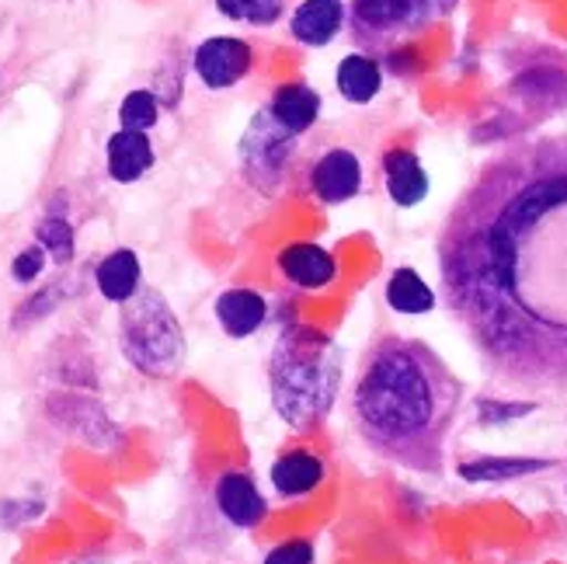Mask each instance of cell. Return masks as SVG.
I'll list each match as a JSON object with an SVG mask.
<instances>
[{"label": "cell", "instance_id": "cell-1", "mask_svg": "<svg viewBox=\"0 0 567 564\" xmlns=\"http://www.w3.org/2000/svg\"><path fill=\"white\" fill-rule=\"evenodd\" d=\"M439 279L491 377L567 390V136L481 167L442 224Z\"/></svg>", "mask_w": 567, "mask_h": 564}, {"label": "cell", "instance_id": "cell-2", "mask_svg": "<svg viewBox=\"0 0 567 564\" xmlns=\"http://www.w3.org/2000/svg\"><path fill=\"white\" fill-rule=\"evenodd\" d=\"M463 401V383L435 349L386 335L369 349L355 380V425L377 457L414 474H442L446 439Z\"/></svg>", "mask_w": 567, "mask_h": 564}, {"label": "cell", "instance_id": "cell-3", "mask_svg": "<svg viewBox=\"0 0 567 564\" xmlns=\"http://www.w3.org/2000/svg\"><path fill=\"white\" fill-rule=\"evenodd\" d=\"M272 404L292 429H313L331 414L341 387V349L310 325H286L268 359Z\"/></svg>", "mask_w": 567, "mask_h": 564}, {"label": "cell", "instance_id": "cell-4", "mask_svg": "<svg viewBox=\"0 0 567 564\" xmlns=\"http://www.w3.org/2000/svg\"><path fill=\"white\" fill-rule=\"evenodd\" d=\"M118 307V349L133 370L154 380L175 377L185 366V331L164 293L140 286L136 297Z\"/></svg>", "mask_w": 567, "mask_h": 564}, {"label": "cell", "instance_id": "cell-5", "mask_svg": "<svg viewBox=\"0 0 567 564\" xmlns=\"http://www.w3.org/2000/svg\"><path fill=\"white\" fill-rule=\"evenodd\" d=\"M292 154H296V133H289L268 105L258 109L237 143L240 171L248 185L258 188L261 195H276L286 182V167Z\"/></svg>", "mask_w": 567, "mask_h": 564}, {"label": "cell", "instance_id": "cell-6", "mask_svg": "<svg viewBox=\"0 0 567 564\" xmlns=\"http://www.w3.org/2000/svg\"><path fill=\"white\" fill-rule=\"evenodd\" d=\"M425 0H355L349 11L352 35L362 49H390L398 39L414 32L425 21Z\"/></svg>", "mask_w": 567, "mask_h": 564}, {"label": "cell", "instance_id": "cell-7", "mask_svg": "<svg viewBox=\"0 0 567 564\" xmlns=\"http://www.w3.org/2000/svg\"><path fill=\"white\" fill-rule=\"evenodd\" d=\"M192 66L199 73V81L209 91H227L234 84H240L255 66V53L244 39L234 35H213L206 42H199V49L192 53Z\"/></svg>", "mask_w": 567, "mask_h": 564}, {"label": "cell", "instance_id": "cell-8", "mask_svg": "<svg viewBox=\"0 0 567 564\" xmlns=\"http://www.w3.org/2000/svg\"><path fill=\"white\" fill-rule=\"evenodd\" d=\"M310 192L320 203L338 206L349 203L362 192V164L352 151H328L324 157H317L310 167Z\"/></svg>", "mask_w": 567, "mask_h": 564}, {"label": "cell", "instance_id": "cell-9", "mask_svg": "<svg viewBox=\"0 0 567 564\" xmlns=\"http://www.w3.org/2000/svg\"><path fill=\"white\" fill-rule=\"evenodd\" d=\"M383 182L386 195L401 209L417 206L429 195V171L417 161V154L404 151V146H393V151L383 154Z\"/></svg>", "mask_w": 567, "mask_h": 564}, {"label": "cell", "instance_id": "cell-10", "mask_svg": "<svg viewBox=\"0 0 567 564\" xmlns=\"http://www.w3.org/2000/svg\"><path fill=\"white\" fill-rule=\"evenodd\" d=\"M341 24H344L341 0H303V4H296L289 18V32L296 42H303L310 49H324L338 39Z\"/></svg>", "mask_w": 567, "mask_h": 564}, {"label": "cell", "instance_id": "cell-11", "mask_svg": "<svg viewBox=\"0 0 567 564\" xmlns=\"http://www.w3.org/2000/svg\"><path fill=\"white\" fill-rule=\"evenodd\" d=\"M105 157H109V175L118 185L140 182L146 171L154 167V161H157L151 136H146V133H133V130L112 133L109 136V146H105Z\"/></svg>", "mask_w": 567, "mask_h": 564}, {"label": "cell", "instance_id": "cell-12", "mask_svg": "<svg viewBox=\"0 0 567 564\" xmlns=\"http://www.w3.org/2000/svg\"><path fill=\"white\" fill-rule=\"evenodd\" d=\"M216 505L227 516V523L244 526V530L258 526L265 520V512H268L255 481L248 474H240V471H230V474H224L216 481Z\"/></svg>", "mask_w": 567, "mask_h": 564}, {"label": "cell", "instance_id": "cell-13", "mask_svg": "<svg viewBox=\"0 0 567 564\" xmlns=\"http://www.w3.org/2000/svg\"><path fill=\"white\" fill-rule=\"evenodd\" d=\"M279 268L292 286L303 289H324L328 283H334L338 273L331 252L320 248V244H289L279 255Z\"/></svg>", "mask_w": 567, "mask_h": 564}, {"label": "cell", "instance_id": "cell-14", "mask_svg": "<svg viewBox=\"0 0 567 564\" xmlns=\"http://www.w3.org/2000/svg\"><path fill=\"white\" fill-rule=\"evenodd\" d=\"M140 279H143V268H140L136 252H130V248L112 252L109 258H102V262H97V268H94L97 293H102V297L112 300V304L133 300L136 293H140V286H143Z\"/></svg>", "mask_w": 567, "mask_h": 564}, {"label": "cell", "instance_id": "cell-15", "mask_svg": "<svg viewBox=\"0 0 567 564\" xmlns=\"http://www.w3.org/2000/svg\"><path fill=\"white\" fill-rule=\"evenodd\" d=\"M265 300L255 289H227L216 300V321L230 338H248L265 325Z\"/></svg>", "mask_w": 567, "mask_h": 564}, {"label": "cell", "instance_id": "cell-16", "mask_svg": "<svg viewBox=\"0 0 567 564\" xmlns=\"http://www.w3.org/2000/svg\"><path fill=\"white\" fill-rule=\"evenodd\" d=\"M334 81H338V91H341L344 102L369 105L380 94V88H383V73H380V63L373 57L349 53V57L338 63Z\"/></svg>", "mask_w": 567, "mask_h": 564}, {"label": "cell", "instance_id": "cell-17", "mask_svg": "<svg viewBox=\"0 0 567 564\" xmlns=\"http://www.w3.org/2000/svg\"><path fill=\"white\" fill-rule=\"evenodd\" d=\"M268 109H272V115L282 122V126L289 133H307L317 115H320V94L307 84H286L272 94V102H268Z\"/></svg>", "mask_w": 567, "mask_h": 564}, {"label": "cell", "instance_id": "cell-18", "mask_svg": "<svg viewBox=\"0 0 567 564\" xmlns=\"http://www.w3.org/2000/svg\"><path fill=\"white\" fill-rule=\"evenodd\" d=\"M320 481H324V463L310 453H286L282 460H276V468H272V484H276V492L286 499L310 495Z\"/></svg>", "mask_w": 567, "mask_h": 564}, {"label": "cell", "instance_id": "cell-19", "mask_svg": "<svg viewBox=\"0 0 567 564\" xmlns=\"http://www.w3.org/2000/svg\"><path fill=\"white\" fill-rule=\"evenodd\" d=\"M550 460H533V457H481L460 463L463 481H515L547 471Z\"/></svg>", "mask_w": 567, "mask_h": 564}, {"label": "cell", "instance_id": "cell-20", "mask_svg": "<svg viewBox=\"0 0 567 564\" xmlns=\"http://www.w3.org/2000/svg\"><path fill=\"white\" fill-rule=\"evenodd\" d=\"M386 304L398 314H429L435 307V293L414 268H398L386 283Z\"/></svg>", "mask_w": 567, "mask_h": 564}, {"label": "cell", "instance_id": "cell-21", "mask_svg": "<svg viewBox=\"0 0 567 564\" xmlns=\"http://www.w3.org/2000/svg\"><path fill=\"white\" fill-rule=\"evenodd\" d=\"M161 119V98L154 91H130L118 105V130H133V133H146L154 130Z\"/></svg>", "mask_w": 567, "mask_h": 564}, {"label": "cell", "instance_id": "cell-22", "mask_svg": "<svg viewBox=\"0 0 567 564\" xmlns=\"http://www.w3.org/2000/svg\"><path fill=\"white\" fill-rule=\"evenodd\" d=\"M282 0H216V11L227 21L237 24H255V29H268L282 18Z\"/></svg>", "mask_w": 567, "mask_h": 564}, {"label": "cell", "instance_id": "cell-23", "mask_svg": "<svg viewBox=\"0 0 567 564\" xmlns=\"http://www.w3.org/2000/svg\"><path fill=\"white\" fill-rule=\"evenodd\" d=\"M35 244L56 265H66L73 258V227H70V219H63V216H45V219H39Z\"/></svg>", "mask_w": 567, "mask_h": 564}, {"label": "cell", "instance_id": "cell-24", "mask_svg": "<svg viewBox=\"0 0 567 564\" xmlns=\"http://www.w3.org/2000/svg\"><path fill=\"white\" fill-rule=\"evenodd\" d=\"M533 408H536V404H529V401H481V404H477L481 422H487V425L523 419V414H529Z\"/></svg>", "mask_w": 567, "mask_h": 564}, {"label": "cell", "instance_id": "cell-25", "mask_svg": "<svg viewBox=\"0 0 567 564\" xmlns=\"http://www.w3.org/2000/svg\"><path fill=\"white\" fill-rule=\"evenodd\" d=\"M313 544L310 541H286L276 551H268L265 564H313Z\"/></svg>", "mask_w": 567, "mask_h": 564}, {"label": "cell", "instance_id": "cell-26", "mask_svg": "<svg viewBox=\"0 0 567 564\" xmlns=\"http://www.w3.org/2000/svg\"><path fill=\"white\" fill-rule=\"evenodd\" d=\"M42 268H45V252L35 244V248H24V252L14 258L11 276H14L18 283H35V279L42 276Z\"/></svg>", "mask_w": 567, "mask_h": 564}, {"label": "cell", "instance_id": "cell-27", "mask_svg": "<svg viewBox=\"0 0 567 564\" xmlns=\"http://www.w3.org/2000/svg\"><path fill=\"white\" fill-rule=\"evenodd\" d=\"M425 4L432 8V4H450V0H425Z\"/></svg>", "mask_w": 567, "mask_h": 564}]
</instances>
